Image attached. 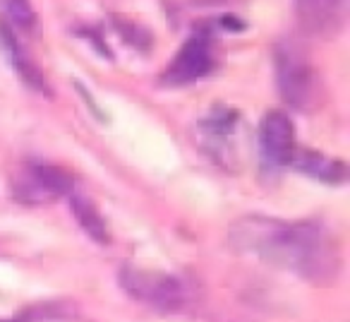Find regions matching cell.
Returning <instances> with one entry per match:
<instances>
[{
	"label": "cell",
	"mask_w": 350,
	"mask_h": 322,
	"mask_svg": "<svg viewBox=\"0 0 350 322\" xmlns=\"http://www.w3.org/2000/svg\"><path fill=\"white\" fill-rule=\"evenodd\" d=\"M214 51L206 34H195L180 46L163 73V84L183 87V84L197 82L214 70Z\"/></svg>",
	"instance_id": "cell-5"
},
{
	"label": "cell",
	"mask_w": 350,
	"mask_h": 322,
	"mask_svg": "<svg viewBox=\"0 0 350 322\" xmlns=\"http://www.w3.org/2000/svg\"><path fill=\"white\" fill-rule=\"evenodd\" d=\"M300 173L305 176H312L321 183H329V186H338V183L345 181L348 176V169H345L343 161L338 159H331L326 154H319V151H302L297 149L295 156H293V164Z\"/></svg>",
	"instance_id": "cell-8"
},
{
	"label": "cell",
	"mask_w": 350,
	"mask_h": 322,
	"mask_svg": "<svg viewBox=\"0 0 350 322\" xmlns=\"http://www.w3.org/2000/svg\"><path fill=\"white\" fill-rule=\"evenodd\" d=\"M297 12L310 34L331 36L343 25L345 0H297Z\"/></svg>",
	"instance_id": "cell-7"
},
{
	"label": "cell",
	"mask_w": 350,
	"mask_h": 322,
	"mask_svg": "<svg viewBox=\"0 0 350 322\" xmlns=\"http://www.w3.org/2000/svg\"><path fill=\"white\" fill-rule=\"evenodd\" d=\"M118 282L125 288L127 296H132L135 301L161 312H178L190 301L185 282L173 277V274L137 269L132 264H125L118 272Z\"/></svg>",
	"instance_id": "cell-2"
},
{
	"label": "cell",
	"mask_w": 350,
	"mask_h": 322,
	"mask_svg": "<svg viewBox=\"0 0 350 322\" xmlns=\"http://www.w3.org/2000/svg\"><path fill=\"white\" fill-rule=\"evenodd\" d=\"M230 245L271 267L324 282L334 274L336 260L324 229L314 221H283L271 216H240L230 224Z\"/></svg>",
	"instance_id": "cell-1"
},
{
	"label": "cell",
	"mask_w": 350,
	"mask_h": 322,
	"mask_svg": "<svg viewBox=\"0 0 350 322\" xmlns=\"http://www.w3.org/2000/svg\"><path fill=\"white\" fill-rule=\"evenodd\" d=\"M259 149L269 166H291L297 151L295 125L286 111H269L259 123Z\"/></svg>",
	"instance_id": "cell-6"
},
{
	"label": "cell",
	"mask_w": 350,
	"mask_h": 322,
	"mask_svg": "<svg viewBox=\"0 0 350 322\" xmlns=\"http://www.w3.org/2000/svg\"><path fill=\"white\" fill-rule=\"evenodd\" d=\"M70 210H72L77 224L82 226V231L96 243L106 245L111 240L108 236V226L106 219L101 216V212L94 207V202L87 195H77V193H70Z\"/></svg>",
	"instance_id": "cell-10"
},
{
	"label": "cell",
	"mask_w": 350,
	"mask_h": 322,
	"mask_svg": "<svg viewBox=\"0 0 350 322\" xmlns=\"http://www.w3.org/2000/svg\"><path fill=\"white\" fill-rule=\"evenodd\" d=\"M273 60L281 97L295 108H310L317 94V77L302 51L293 44H278Z\"/></svg>",
	"instance_id": "cell-4"
},
{
	"label": "cell",
	"mask_w": 350,
	"mask_h": 322,
	"mask_svg": "<svg viewBox=\"0 0 350 322\" xmlns=\"http://www.w3.org/2000/svg\"><path fill=\"white\" fill-rule=\"evenodd\" d=\"M0 8H3L8 20L20 29L27 32L36 25V12L29 0H0Z\"/></svg>",
	"instance_id": "cell-11"
},
{
	"label": "cell",
	"mask_w": 350,
	"mask_h": 322,
	"mask_svg": "<svg viewBox=\"0 0 350 322\" xmlns=\"http://www.w3.org/2000/svg\"><path fill=\"white\" fill-rule=\"evenodd\" d=\"M0 44H3V49H5L8 58H10V63L15 65L17 75L22 77V82L29 84L31 89H36V92L41 94H49V84H46L44 75L39 73V68H36L34 63L29 60V55L22 51L20 41L15 39V34H12L8 27H0Z\"/></svg>",
	"instance_id": "cell-9"
},
{
	"label": "cell",
	"mask_w": 350,
	"mask_h": 322,
	"mask_svg": "<svg viewBox=\"0 0 350 322\" xmlns=\"http://www.w3.org/2000/svg\"><path fill=\"white\" fill-rule=\"evenodd\" d=\"M72 188L75 181L65 169L31 161V164H25L20 169L17 178L12 181V195H15V200L25 202V205L39 207L55 202L63 195H70Z\"/></svg>",
	"instance_id": "cell-3"
}]
</instances>
